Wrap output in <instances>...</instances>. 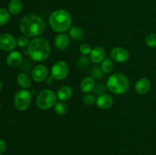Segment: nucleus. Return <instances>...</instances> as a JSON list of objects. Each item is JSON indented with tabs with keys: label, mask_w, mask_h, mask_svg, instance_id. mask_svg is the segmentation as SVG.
Returning <instances> with one entry per match:
<instances>
[{
	"label": "nucleus",
	"mask_w": 156,
	"mask_h": 155,
	"mask_svg": "<svg viewBox=\"0 0 156 155\" xmlns=\"http://www.w3.org/2000/svg\"><path fill=\"white\" fill-rule=\"evenodd\" d=\"M30 41H29L28 38L26 36H21L18 38L17 40V45L20 47V48H25V47L28 46Z\"/></svg>",
	"instance_id": "obj_25"
},
{
	"label": "nucleus",
	"mask_w": 156,
	"mask_h": 155,
	"mask_svg": "<svg viewBox=\"0 0 156 155\" xmlns=\"http://www.w3.org/2000/svg\"><path fill=\"white\" fill-rule=\"evenodd\" d=\"M70 38L66 33H59L55 37L54 45L56 49L59 50H64L69 46Z\"/></svg>",
	"instance_id": "obj_14"
},
{
	"label": "nucleus",
	"mask_w": 156,
	"mask_h": 155,
	"mask_svg": "<svg viewBox=\"0 0 156 155\" xmlns=\"http://www.w3.org/2000/svg\"><path fill=\"white\" fill-rule=\"evenodd\" d=\"M146 43L148 46L155 48L156 47V33H150L146 38Z\"/></svg>",
	"instance_id": "obj_24"
},
{
	"label": "nucleus",
	"mask_w": 156,
	"mask_h": 155,
	"mask_svg": "<svg viewBox=\"0 0 156 155\" xmlns=\"http://www.w3.org/2000/svg\"><path fill=\"white\" fill-rule=\"evenodd\" d=\"M10 20V13L5 9H0V26L5 25Z\"/></svg>",
	"instance_id": "obj_23"
},
{
	"label": "nucleus",
	"mask_w": 156,
	"mask_h": 155,
	"mask_svg": "<svg viewBox=\"0 0 156 155\" xmlns=\"http://www.w3.org/2000/svg\"><path fill=\"white\" fill-rule=\"evenodd\" d=\"M114 99L108 94H101L96 99V104L101 109H108L113 106Z\"/></svg>",
	"instance_id": "obj_12"
},
{
	"label": "nucleus",
	"mask_w": 156,
	"mask_h": 155,
	"mask_svg": "<svg viewBox=\"0 0 156 155\" xmlns=\"http://www.w3.org/2000/svg\"><path fill=\"white\" fill-rule=\"evenodd\" d=\"M17 45V40L11 33L0 34V49L5 52H12Z\"/></svg>",
	"instance_id": "obj_8"
},
{
	"label": "nucleus",
	"mask_w": 156,
	"mask_h": 155,
	"mask_svg": "<svg viewBox=\"0 0 156 155\" xmlns=\"http://www.w3.org/2000/svg\"><path fill=\"white\" fill-rule=\"evenodd\" d=\"M22 2L20 0H11L9 3V6H8L9 13L13 15L19 14L22 10Z\"/></svg>",
	"instance_id": "obj_18"
},
{
	"label": "nucleus",
	"mask_w": 156,
	"mask_h": 155,
	"mask_svg": "<svg viewBox=\"0 0 156 155\" xmlns=\"http://www.w3.org/2000/svg\"><path fill=\"white\" fill-rule=\"evenodd\" d=\"M107 85L106 86H105L104 84H98L97 86L94 88V92L96 93V94H103V93L105 92V91H106L107 89Z\"/></svg>",
	"instance_id": "obj_30"
},
{
	"label": "nucleus",
	"mask_w": 156,
	"mask_h": 155,
	"mask_svg": "<svg viewBox=\"0 0 156 155\" xmlns=\"http://www.w3.org/2000/svg\"><path fill=\"white\" fill-rule=\"evenodd\" d=\"M27 53L33 60L36 62H44L50 56V44L44 38L35 37L30 41L27 46Z\"/></svg>",
	"instance_id": "obj_2"
},
{
	"label": "nucleus",
	"mask_w": 156,
	"mask_h": 155,
	"mask_svg": "<svg viewBox=\"0 0 156 155\" xmlns=\"http://www.w3.org/2000/svg\"><path fill=\"white\" fill-rule=\"evenodd\" d=\"M53 80H54V78H53L52 76H50V77H48L47 78V84H51L53 83Z\"/></svg>",
	"instance_id": "obj_32"
},
{
	"label": "nucleus",
	"mask_w": 156,
	"mask_h": 155,
	"mask_svg": "<svg viewBox=\"0 0 156 155\" xmlns=\"http://www.w3.org/2000/svg\"><path fill=\"white\" fill-rule=\"evenodd\" d=\"M0 108H1V103H0Z\"/></svg>",
	"instance_id": "obj_34"
},
{
	"label": "nucleus",
	"mask_w": 156,
	"mask_h": 155,
	"mask_svg": "<svg viewBox=\"0 0 156 155\" xmlns=\"http://www.w3.org/2000/svg\"><path fill=\"white\" fill-rule=\"evenodd\" d=\"M20 30L27 37H37L44 32L45 23L41 17L35 15H27L20 21Z\"/></svg>",
	"instance_id": "obj_1"
},
{
	"label": "nucleus",
	"mask_w": 156,
	"mask_h": 155,
	"mask_svg": "<svg viewBox=\"0 0 156 155\" xmlns=\"http://www.w3.org/2000/svg\"><path fill=\"white\" fill-rule=\"evenodd\" d=\"M31 103V95L27 90H20L14 97L15 107L19 111H24L30 106Z\"/></svg>",
	"instance_id": "obj_6"
},
{
	"label": "nucleus",
	"mask_w": 156,
	"mask_h": 155,
	"mask_svg": "<svg viewBox=\"0 0 156 155\" xmlns=\"http://www.w3.org/2000/svg\"><path fill=\"white\" fill-rule=\"evenodd\" d=\"M107 88L113 94L121 95L129 90V81L127 77L121 73H115L107 81Z\"/></svg>",
	"instance_id": "obj_4"
},
{
	"label": "nucleus",
	"mask_w": 156,
	"mask_h": 155,
	"mask_svg": "<svg viewBox=\"0 0 156 155\" xmlns=\"http://www.w3.org/2000/svg\"><path fill=\"white\" fill-rule=\"evenodd\" d=\"M57 96L53 91L49 89L43 90L37 97V106L42 110L49 109L55 106L57 103Z\"/></svg>",
	"instance_id": "obj_5"
},
{
	"label": "nucleus",
	"mask_w": 156,
	"mask_h": 155,
	"mask_svg": "<svg viewBox=\"0 0 156 155\" xmlns=\"http://www.w3.org/2000/svg\"><path fill=\"white\" fill-rule=\"evenodd\" d=\"M94 88H95V84L92 78L86 77L82 79L80 84V88L82 92L89 94L91 91H94Z\"/></svg>",
	"instance_id": "obj_17"
},
{
	"label": "nucleus",
	"mask_w": 156,
	"mask_h": 155,
	"mask_svg": "<svg viewBox=\"0 0 156 155\" xmlns=\"http://www.w3.org/2000/svg\"><path fill=\"white\" fill-rule=\"evenodd\" d=\"M101 68L104 73H110L114 69V62L111 59L105 58L101 62Z\"/></svg>",
	"instance_id": "obj_22"
},
{
	"label": "nucleus",
	"mask_w": 156,
	"mask_h": 155,
	"mask_svg": "<svg viewBox=\"0 0 156 155\" xmlns=\"http://www.w3.org/2000/svg\"><path fill=\"white\" fill-rule=\"evenodd\" d=\"M151 88V82L149 79L146 78L140 79L137 81V82L135 84V90L137 94L140 95L147 94Z\"/></svg>",
	"instance_id": "obj_15"
},
{
	"label": "nucleus",
	"mask_w": 156,
	"mask_h": 155,
	"mask_svg": "<svg viewBox=\"0 0 156 155\" xmlns=\"http://www.w3.org/2000/svg\"><path fill=\"white\" fill-rule=\"evenodd\" d=\"M69 35L71 38H73L75 40H80L83 38L84 33L83 30L81 27H77V26H74L72 27L69 30Z\"/></svg>",
	"instance_id": "obj_20"
},
{
	"label": "nucleus",
	"mask_w": 156,
	"mask_h": 155,
	"mask_svg": "<svg viewBox=\"0 0 156 155\" xmlns=\"http://www.w3.org/2000/svg\"><path fill=\"white\" fill-rule=\"evenodd\" d=\"M2 88H3L2 83V82L0 81V92H1V91H2Z\"/></svg>",
	"instance_id": "obj_33"
},
{
	"label": "nucleus",
	"mask_w": 156,
	"mask_h": 155,
	"mask_svg": "<svg viewBox=\"0 0 156 155\" xmlns=\"http://www.w3.org/2000/svg\"><path fill=\"white\" fill-rule=\"evenodd\" d=\"M92 74L96 78H101L104 75V72L101 68H98V67H94L92 69Z\"/></svg>",
	"instance_id": "obj_29"
},
{
	"label": "nucleus",
	"mask_w": 156,
	"mask_h": 155,
	"mask_svg": "<svg viewBox=\"0 0 156 155\" xmlns=\"http://www.w3.org/2000/svg\"><path fill=\"white\" fill-rule=\"evenodd\" d=\"M111 56L115 62L119 63H124L129 59V53L128 50L123 47L117 46L111 50Z\"/></svg>",
	"instance_id": "obj_9"
},
{
	"label": "nucleus",
	"mask_w": 156,
	"mask_h": 155,
	"mask_svg": "<svg viewBox=\"0 0 156 155\" xmlns=\"http://www.w3.org/2000/svg\"><path fill=\"white\" fill-rule=\"evenodd\" d=\"M72 16L67 11L58 9L50 15L49 24L52 30L57 33H64L71 28Z\"/></svg>",
	"instance_id": "obj_3"
},
{
	"label": "nucleus",
	"mask_w": 156,
	"mask_h": 155,
	"mask_svg": "<svg viewBox=\"0 0 156 155\" xmlns=\"http://www.w3.org/2000/svg\"><path fill=\"white\" fill-rule=\"evenodd\" d=\"M82 100H83L84 103L88 105V106H91V105L94 104V103H96L95 97H94L93 94H86V95L84 96Z\"/></svg>",
	"instance_id": "obj_26"
},
{
	"label": "nucleus",
	"mask_w": 156,
	"mask_h": 155,
	"mask_svg": "<svg viewBox=\"0 0 156 155\" xmlns=\"http://www.w3.org/2000/svg\"><path fill=\"white\" fill-rule=\"evenodd\" d=\"M69 68L68 64L64 61L55 62L51 68V76L57 81L64 80L68 76Z\"/></svg>",
	"instance_id": "obj_7"
},
{
	"label": "nucleus",
	"mask_w": 156,
	"mask_h": 155,
	"mask_svg": "<svg viewBox=\"0 0 156 155\" xmlns=\"http://www.w3.org/2000/svg\"><path fill=\"white\" fill-rule=\"evenodd\" d=\"M106 56V51L101 46H96L91 50L90 53V59L94 63H100Z\"/></svg>",
	"instance_id": "obj_13"
},
{
	"label": "nucleus",
	"mask_w": 156,
	"mask_h": 155,
	"mask_svg": "<svg viewBox=\"0 0 156 155\" xmlns=\"http://www.w3.org/2000/svg\"><path fill=\"white\" fill-rule=\"evenodd\" d=\"M54 110L58 115H63L68 112V105L64 101H59L55 104Z\"/></svg>",
	"instance_id": "obj_21"
},
{
	"label": "nucleus",
	"mask_w": 156,
	"mask_h": 155,
	"mask_svg": "<svg viewBox=\"0 0 156 155\" xmlns=\"http://www.w3.org/2000/svg\"><path fill=\"white\" fill-rule=\"evenodd\" d=\"M6 147H7V144L5 141L2 139H0V155H2L5 151Z\"/></svg>",
	"instance_id": "obj_31"
},
{
	"label": "nucleus",
	"mask_w": 156,
	"mask_h": 155,
	"mask_svg": "<svg viewBox=\"0 0 156 155\" xmlns=\"http://www.w3.org/2000/svg\"><path fill=\"white\" fill-rule=\"evenodd\" d=\"M23 62V56L20 52L12 51L6 58V63L9 67L17 68Z\"/></svg>",
	"instance_id": "obj_11"
},
{
	"label": "nucleus",
	"mask_w": 156,
	"mask_h": 155,
	"mask_svg": "<svg viewBox=\"0 0 156 155\" xmlns=\"http://www.w3.org/2000/svg\"><path fill=\"white\" fill-rule=\"evenodd\" d=\"M91 50H92V49L91 48V46L88 45V44L87 43L82 44V45L80 46V47H79V51H80V53H82L83 56H87V55L90 54Z\"/></svg>",
	"instance_id": "obj_28"
},
{
	"label": "nucleus",
	"mask_w": 156,
	"mask_h": 155,
	"mask_svg": "<svg viewBox=\"0 0 156 155\" xmlns=\"http://www.w3.org/2000/svg\"><path fill=\"white\" fill-rule=\"evenodd\" d=\"M73 89H72L69 86H67V85L61 86L60 88L58 89L57 92H56L57 98L59 99L60 101H66V100H69L72 97H73Z\"/></svg>",
	"instance_id": "obj_16"
},
{
	"label": "nucleus",
	"mask_w": 156,
	"mask_h": 155,
	"mask_svg": "<svg viewBox=\"0 0 156 155\" xmlns=\"http://www.w3.org/2000/svg\"><path fill=\"white\" fill-rule=\"evenodd\" d=\"M17 82L20 87L26 89V88H28L31 84V78L26 73H20L17 77Z\"/></svg>",
	"instance_id": "obj_19"
},
{
	"label": "nucleus",
	"mask_w": 156,
	"mask_h": 155,
	"mask_svg": "<svg viewBox=\"0 0 156 155\" xmlns=\"http://www.w3.org/2000/svg\"><path fill=\"white\" fill-rule=\"evenodd\" d=\"M31 75L34 81L41 83L47 80V76H48V70L45 65H37L34 68Z\"/></svg>",
	"instance_id": "obj_10"
},
{
	"label": "nucleus",
	"mask_w": 156,
	"mask_h": 155,
	"mask_svg": "<svg viewBox=\"0 0 156 155\" xmlns=\"http://www.w3.org/2000/svg\"><path fill=\"white\" fill-rule=\"evenodd\" d=\"M88 63H89V59L88 57H86V56H81L77 60L78 66L80 68H85L88 65Z\"/></svg>",
	"instance_id": "obj_27"
}]
</instances>
